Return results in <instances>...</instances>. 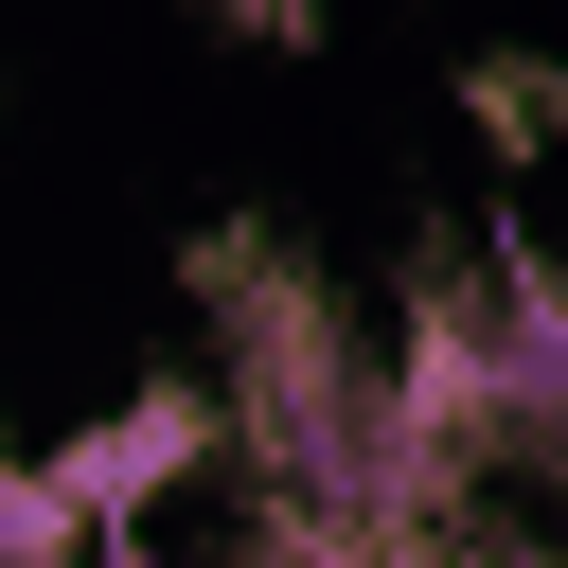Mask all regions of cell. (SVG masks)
<instances>
[{"instance_id":"1","label":"cell","mask_w":568,"mask_h":568,"mask_svg":"<svg viewBox=\"0 0 568 568\" xmlns=\"http://www.w3.org/2000/svg\"><path fill=\"white\" fill-rule=\"evenodd\" d=\"M195 462H231V390H213V373H178V390H142V408H106L89 444H53V479L89 497V532H124L142 497H178Z\"/></svg>"},{"instance_id":"2","label":"cell","mask_w":568,"mask_h":568,"mask_svg":"<svg viewBox=\"0 0 568 568\" xmlns=\"http://www.w3.org/2000/svg\"><path fill=\"white\" fill-rule=\"evenodd\" d=\"M479 124H568V71H532V53H497V71H479Z\"/></svg>"},{"instance_id":"3","label":"cell","mask_w":568,"mask_h":568,"mask_svg":"<svg viewBox=\"0 0 568 568\" xmlns=\"http://www.w3.org/2000/svg\"><path fill=\"white\" fill-rule=\"evenodd\" d=\"M231 36H320V0H231Z\"/></svg>"}]
</instances>
